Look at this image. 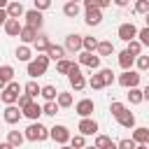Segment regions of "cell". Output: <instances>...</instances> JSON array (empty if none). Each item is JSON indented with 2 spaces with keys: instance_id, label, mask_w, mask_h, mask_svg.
I'll return each mask as SVG.
<instances>
[{
  "instance_id": "603a6c76",
  "label": "cell",
  "mask_w": 149,
  "mask_h": 149,
  "mask_svg": "<svg viewBox=\"0 0 149 149\" xmlns=\"http://www.w3.org/2000/svg\"><path fill=\"white\" fill-rule=\"evenodd\" d=\"M133 63H135V56H130L128 51H121V54H119V65H121L126 72L133 68Z\"/></svg>"
},
{
  "instance_id": "5bb4252c",
  "label": "cell",
  "mask_w": 149,
  "mask_h": 149,
  "mask_svg": "<svg viewBox=\"0 0 149 149\" xmlns=\"http://www.w3.org/2000/svg\"><path fill=\"white\" fill-rule=\"evenodd\" d=\"M79 133L81 135H95L98 133V121L95 119H81L79 121Z\"/></svg>"
},
{
  "instance_id": "8fae6325",
  "label": "cell",
  "mask_w": 149,
  "mask_h": 149,
  "mask_svg": "<svg viewBox=\"0 0 149 149\" xmlns=\"http://www.w3.org/2000/svg\"><path fill=\"white\" fill-rule=\"evenodd\" d=\"M12 81H14V68L12 65H2L0 68V91H5Z\"/></svg>"
},
{
  "instance_id": "30bf717a",
  "label": "cell",
  "mask_w": 149,
  "mask_h": 149,
  "mask_svg": "<svg viewBox=\"0 0 149 149\" xmlns=\"http://www.w3.org/2000/svg\"><path fill=\"white\" fill-rule=\"evenodd\" d=\"M23 116V112L16 107V105H9V107H5V114H2V119H5V123H9V126H14L19 119Z\"/></svg>"
},
{
  "instance_id": "7dc6e473",
  "label": "cell",
  "mask_w": 149,
  "mask_h": 149,
  "mask_svg": "<svg viewBox=\"0 0 149 149\" xmlns=\"http://www.w3.org/2000/svg\"><path fill=\"white\" fill-rule=\"evenodd\" d=\"M135 147H137V144H135L133 140H121V142H119V149H135Z\"/></svg>"
},
{
  "instance_id": "d6a6232c",
  "label": "cell",
  "mask_w": 149,
  "mask_h": 149,
  "mask_svg": "<svg viewBox=\"0 0 149 149\" xmlns=\"http://www.w3.org/2000/svg\"><path fill=\"white\" fill-rule=\"evenodd\" d=\"M109 112L114 114V119H119V116L126 112V105H123V102H119V100H114V102L109 105Z\"/></svg>"
},
{
  "instance_id": "484cf974",
  "label": "cell",
  "mask_w": 149,
  "mask_h": 149,
  "mask_svg": "<svg viewBox=\"0 0 149 149\" xmlns=\"http://www.w3.org/2000/svg\"><path fill=\"white\" fill-rule=\"evenodd\" d=\"M47 102H54L56 98H58V93H56V86H51V84H47V86H42V93H40Z\"/></svg>"
},
{
  "instance_id": "f35d334b",
  "label": "cell",
  "mask_w": 149,
  "mask_h": 149,
  "mask_svg": "<svg viewBox=\"0 0 149 149\" xmlns=\"http://www.w3.org/2000/svg\"><path fill=\"white\" fill-rule=\"evenodd\" d=\"M109 144H112V140H109L107 135H98V137H95V144H93V147H95V149H107Z\"/></svg>"
},
{
  "instance_id": "44dd1931",
  "label": "cell",
  "mask_w": 149,
  "mask_h": 149,
  "mask_svg": "<svg viewBox=\"0 0 149 149\" xmlns=\"http://www.w3.org/2000/svg\"><path fill=\"white\" fill-rule=\"evenodd\" d=\"M88 26H98L102 21V12L100 9H86V19H84Z\"/></svg>"
},
{
  "instance_id": "836d02e7",
  "label": "cell",
  "mask_w": 149,
  "mask_h": 149,
  "mask_svg": "<svg viewBox=\"0 0 149 149\" xmlns=\"http://www.w3.org/2000/svg\"><path fill=\"white\" fill-rule=\"evenodd\" d=\"M98 54H100V56H112V54H114L112 42H100V44H98Z\"/></svg>"
},
{
  "instance_id": "e575fe53",
  "label": "cell",
  "mask_w": 149,
  "mask_h": 149,
  "mask_svg": "<svg viewBox=\"0 0 149 149\" xmlns=\"http://www.w3.org/2000/svg\"><path fill=\"white\" fill-rule=\"evenodd\" d=\"M72 65H74V63H72V61H65V58H63V61H58V63H56V70H58V72H61V74H68V72H70V68H72Z\"/></svg>"
},
{
  "instance_id": "8992f818",
  "label": "cell",
  "mask_w": 149,
  "mask_h": 149,
  "mask_svg": "<svg viewBox=\"0 0 149 149\" xmlns=\"http://www.w3.org/2000/svg\"><path fill=\"white\" fill-rule=\"evenodd\" d=\"M116 33H119V37H121L123 42H133V40L137 37V33H140V30L135 28V23H130V21H128V23H121Z\"/></svg>"
},
{
  "instance_id": "ab89813d",
  "label": "cell",
  "mask_w": 149,
  "mask_h": 149,
  "mask_svg": "<svg viewBox=\"0 0 149 149\" xmlns=\"http://www.w3.org/2000/svg\"><path fill=\"white\" fill-rule=\"evenodd\" d=\"M84 144H86L84 135H74V137L70 140V147H72V149H84Z\"/></svg>"
},
{
  "instance_id": "52a82bcc",
  "label": "cell",
  "mask_w": 149,
  "mask_h": 149,
  "mask_svg": "<svg viewBox=\"0 0 149 149\" xmlns=\"http://www.w3.org/2000/svg\"><path fill=\"white\" fill-rule=\"evenodd\" d=\"M23 19H26V26H28V28H35V30H40V28H42V23H44V21H42V12H37L35 7H33V9H28Z\"/></svg>"
},
{
  "instance_id": "8d00e7d4",
  "label": "cell",
  "mask_w": 149,
  "mask_h": 149,
  "mask_svg": "<svg viewBox=\"0 0 149 149\" xmlns=\"http://www.w3.org/2000/svg\"><path fill=\"white\" fill-rule=\"evenodd\" d=\"M88 86H91V88H95V91H98V88H105V81H102L100 72H98V74H93V77L88 79Z\"/></svg>"
},
{
  "instance_id": "cb8c5ba5",
  "label": "cell",
  "mask_w": 149,
  "mask_h": 149,
  "mask_svg": "<svg viewBox=\"0 0 149 149\" xmlns=\"http://www.w3.org/2000/svg\"><path fill=\"white\" fill-rule=\"evenodd\" d=\"M63 54H65V47H58V44H51V47H49V51H47V56H49V58H54L56 63H58V61H63Z\"/></svg>"
},
{
  "instance_id": "f907efd6",
  "label": "cell",
  "mask_w": 149,
  "mask_h": 149,
  "mask_svg": "<svg viewBox=\"0 0 149 149\" xmlns=\"http://www.w3.org/2000/svg\"><path fill=\"white\" fill-rule=\"evenodd\" d=\"M105 7H109V0H98V9H105Z\"/></svg>"
},
{
  "instance_id": "6f0895ef",
  "label": "cell",
  "mask_w": 149,
  "mask_h": 149,
  "mask_svg": "<svg viewBox=\"0 0 149 149\" xmlns=\"http://www.w3.org/2000/svg\"><path fill=\"white\" fill-rule=\"evenodd\" d=\"M144 19H147V28H149V14H147V16H144Z\"/></svg>"
},
{
  "instance_id": "ffe728a7",
  "label": "cell",
  "mask_w": 149,
  "mask_h": 149,
  "mask_svg": "<svg viewBox=\"0 0 149 149\" xmlns=\"http://www.w3.org/2000/svg\"><path fill=\"white\" fill-rule=\"evenodd\" d=\"M133 142L135 144H149V128H135L133 130Z\"/></svg>"
},
{
  "instance_id": "91938a15",
  "label": "cell",
  "mask_w": 149,
  "mask_h": 149,
  "mask_svg": "<svg viewBox=\"0 0 149 149\" xmlns=\"http://www.w3.org/2000/svg\"><path fill=\"white\" fill-rule=\"evenodd\" d=\"M88 149H95V147H88Z\"/></svg>"
},
{
  "instance_id": "277c9868",
  "label": "cell",
  "mask_w": 149,
  "mask_h": 149,
  "mask_svg": "<svg viewBox=\"0 0 149 149\" xmlns=\"http://www.w3.org/2000/svg\"><path fill=\"white\" fill-rule=\"evenodd\" d=\"M49 137H51L54 142H58L61 147L72 140V135H70V130H68L65 126H54V128H49Z\"/></svg>"
},
{
  "instance_id": "ba28073f",
  "label": "cell",
  "mask_w": 149,
  "mask_h": 149,
  "mask_svg": "<svg viewBox=\"0 0 149 149\" xmlns=\"http://www.w3.org/2000/svg\"><path fill=\"white\" fill-rule=\"evenodd\" d=\"M119 84H121L123 88H137V84H140V74H137L135 70H128V72H123V74L119 77Z\"/></svg>"
},
{
  "instance_id": "1f68e13d",
  "label": "cell",
  "mask_w": 149,
  "mask_h": 149,
  "mask_svg": "<svg viewBox=\"0 0 149 149\" xmlns=\"http://www.w3.org/2000/svg\"><path fill=\"white\" fill-rule=\"evenodd\" d=\"M130 56H137L140 58V54H142V44H140V40H133V42H128V49H126Z\"/></svg>"
},
{
  "instance_id": "d590c367",
  "label": "cell",
  "mask_w": 149,
  "mask_h": 149,
  "mask_svg": "<svg viewBox=\"0 0 149 149\" xmlns=\"http://www.w3.org/2000/svg\"><path fill=\"white\" fill-rule=\"evenodd\" d=\"M100 77H102V81H105V86H109V84H114V72H112L109 68H102V70H100Z\"/></svg>"
},
{
  "instance_id": "60d3db41",
  "label": "cell",
  "mask_w": 149,
  "mask_h": 149,
  "mask_svg": "<svg viewBox=\"0 0 149 149\" xmlns=\"http://www.w3.org/2000/svg\"><path fill=\"white\" fill-rule=\"evenodd\" d=\"M135 12L137 14H149V0H140V2H135Z\"/></svg>"
},
{
  "instance_id": "6da1fadb",
  "label": "cell",
  "mask_w": 149,
  "mask_h": 149,
  "mask_svg": "<svg viewBox=\"0 0 149 149\" xmlns=\"http://www.w3.org/2000/svg\"><path fill=\"white\" fill-rule=\"evenodd\" d=\"M23 135H26V140H30V142H44V140L49 137V128H44V126L37 121V123H30Z\"/></svg>"
},
{
  "instance_id": "d4e9b609",
  "label": "cell",
  "mask_w": 149,
  "mask_h": 149,
  "mask_svg": "<svg viewBox=\"0 0 149 149\" xmlns=\"http://www.w3.org/2000/svg\"><path fill=\"white\" fill-rule=\"evenodd\" d=\"M23 91H26V95H30V98H37V95L42 93V86H37V81H35V79H30V81L23 86Z\"/></svg>"
},
{
  "instance_id": "9c48e42d",
  "label": "cell",
  "mask_w": 149,
  "mask_h": 149,
  "mask_svg": "<svg viewBox=\"0 0 149 149\" xmlns=\"http://www.w3.org/2000/svg\"><path fill=\"white\" fill-rule=\"evenodd\" d=\"M93 109H95V105H93V100H88V98L79 100V102H77V107H74V112H77L81 119H88V116L93 114Z\"/></svg>"
},
{
  "instance_id": "9f6ffc18",
  "label": "cell",
  "mask_w": 149,
  "mask_h": 149,
  "mask_svg": "<svg viewBox=\"0 0 149 149\" xmlns=\"http://www.w3.org/2000/svg\"><path fill=\"white\" fill-rule=\"evenodd\" d=\"M61 149H72V147H70V144H63V147H61Z\"/></svg>"
},
{
  "instance_id": "7bdbcfd3",
  "label": "cell",
  "mask_w": 149,
  "mask_h": 149,
  "mask_svg": "<svg viewBox=\"0 0 149 149\" xmlns=\"http://www.w3.org/2000/svg\"><path fill=\"white\" fill-rule=\"evenodd\" d=\"M137 37H140V44H142V47H149V28H142V30L137 33Z\"/></svg>"
},
{
  "instance_id": "f546056e",
  "label": "cell",
  "mask_w": 149,
  "mask_h": 149,
  "mask_svg": "<svg viewBox=\"0 0 149 149\" xmlns=\"http://www.w3.org/2000/svg\"><path fill=\"white\" fill-rule=\"evenodd\" d=\"M128 100H130L133 105H140V102L144 100V93H142L140 88H130V91H128Z\"/></svg>"
},
{
  "instance_id": "4fadbf2b",
  "label": "cell",
  "mask_w": 149,
  "mask_h": 149,
  "mask_svg": "<svg viewBox=\"0 0 149 149\" xmlns=\"http://www.w3.org/2000/svg\"><path fill=\"white\" fill-rule=\"evenodd\" d=\"M79 63L81 65H88V68H100V56L95 54H88V51H79Z\"/></svg>"
},
{
  "instance_id": "d6986e66",
  "label": "cell",
  "mask_w": 149,
  "mask_h": 149,
  "mask_svg": "<svg viewBox=\"0 0 149 149\" xmlns=\"http://www.w3.org/2000/svg\"><path fill=\"white\" fill-rule=\"evenodd\" d=\"M35 40H37V30H35V28L23 26V30H21V42L28 47V44H35Z\"/></svg>"
},
{
  "instance_id": "680465c9",
  "label": "cell",
  "mask_w": 149,
  "mask_h": 149,
  "mask_svg": "<svg viewBox=\"0 0 149 149\" xmlns=\"http://www.w3.org/2000/svg\"><path fill=\"white\" fill-rule=\"evenodd\" d=\"M0 149H2V142H0Z\"/></svg>"
},
{
  "instance_id": "ee69618b",
  "label": "cell",
  "mask_w": 149,
  "mask_h": 149,
  "mask_svg": "<svg viewBox=\"0 0 149 149\" xmlns=\"http://www.w3.org/2000/svg\"><path fill=\"white\" fill-rule=\"evenodd\" d=\"M30 102H33V98H30V95H26V93H21V95H19V109H26Z\"/></svg>"
},
{
  "instance_id": "74e56055",
  "label": "cell",
  "mask_w": 149,
  "mask_h": 149,
  "mask_svg": "<svg viewBox=\"0 0 149 149\" xmlns=\"http://www.w3.org/2000/svg\"><path fill=\"white\" fill-rule=\"evenodd\" d=\"M56 102H58V107H70V105H72V95H70V93H58Z\"/></svg>"
},
{
  "instance_id": "11a10c76",
  "label": "cell",
  "mask_w": 149,
  "mask_h": 149,
  "mask_svg": "<svg viewBox=\"0 0 149 149\" xmlns=\"http://www.w3.org/2000/svg\"><path fill=\"white\" fill-rule=\"evenodd\" d=\"M107 149H119V144H116V142H112V144H109Z\"/></svg>"
},
{
  "instance_id": "f6af8a7d",
  "label": "cell",
  "mask_w": 149,
  "mask_h": 149,
  "mask_svg": "<svg viewBox=\"0 0 149 149\" xmlns=\"http://www.w3.org/2000/svg\"><path fill=\"white\" fill-rule=\"evenodd\" d=\"M135 65H137L140 70H149V56H140V58H135Z\"/></svg>"
},
{
  "instance_id": "7a4b0ae2",
  "label": "cell",
  "mask_w": 149,
  "mask_h": 149,
  "mask_svg": "<svg viewBox=\"0 0 149 149\" xmlns=\"http://www.w3.org/2000/svg\"><path fill=\"white\" fill-rule=\"evenodd\" d=\"M47 68H49V56H37V58H33L30 63H28V74L35 79V77H42L44 72H47Z\"/></svg>"
},
{
  "instance_id": "816d5d0a",
  "label": "cell",
  "mask_w": 149,
  "mask_h": 149,
  "mask_svg": "<svg viewBox=\"0 0 149 149\" xmlns=\"http://www.w3.org/2000/svg\"><path fill=\"white\" fill-rule=\"evenodd\" d=\"M142 93H144V100H149V84H147V88H144Z\"/></svg>"
},
{
  "instance_id": "9a60e30c",
  "label": "cell",
  "mask_w": 149,
  "mask_h": 149,
  "mask_svg": "<svg viewBox=\"0 0 149 149\" xmlns=\"http://www.w3.org/2000/svg\"><path fill=\"white\" fill-rule=\"evenodd\" d=\"M21 30H23V23H19L16 19H9V21L5 23V33H7L9 37H21Z\"/></svg>"
},
{
  "instance_id": "f1b7e54d",
  "label": "cell",
  "mask_w": 149,
  "mask_h": 149,
  "mask_svg": "<svg viewBox=\"0 0 149 149\" xmlns=\"http://www.w3.org/2000/svg\"><path fill=\"white\" fill-rule=\"evenodd\" d=\"M30 56H33V54H30V47H26V44L16 47V58H19V61H28V63H30Z\"/></svg>"
},
{
  "instance_id": "7c38bea8",
  "label": "cell",
  "mask_w": 149,
  "mask_h": 149,
  "mask_svg": "<svg viewBox=\"0 0 149 149\" xmlns=\"http://www.w3.org/2000/svg\"><path fill=\"white\" fill-rule=\"evenodd\" d=\"M65 49H68V51H81V49H84V37H81V35H74V33L68 35V37H65Z\"/></svg>"
},
{
  "instance_id": "83f0119b",
  "label": "cell",
  "mask_w": 149,
  "mask_h": 149,
  "mask_svg": "<svg viewBox=\"0 0 149 149\" xmlns=\"http://www.w3.org/2000/svg\"><path fill=\"white\" fill-rule=\"evenodd\" d=\"M49 47H51V40H49L47 35H37V40H35V49H37V51H49Z\"/></svg>"
},
{
  "instance_id": "db71d44e",
  "label": "cell",
  "mask_w": 149,
  "mask_h": 149,
  "mask_svg": "<svg viewBox=\"0 0 149 149\" xmlns=\"http://www.w3.org/2000/svg\"><path fill=\"white\" fill-rule=\"evenodd\" d=\"M135 149H149V144H137Z\"/></svg>"
},
{
  "instance_id": "c3c4849f",
  "label": "cell",
  "mask_w": 149,
  "mask_h": 149,
  "mask_svg": "<svg viewBox=\"0 0 149 149\" xmlns=\"http://www.w3.org/2000/svg\"><path fill=\"white\" fill-rule=\"evenodd\" d=\"M9 21V16H7V9H0V26L5 28V23Z\"/></svg>"
},
{
  "instance_id": "681fc988",
  "label": "cell",
  "mask_w": 149,
  "mask_h": 149,
  "mask_svg": "<svg viewBox=\"0 0 149 149\" xmlns=\"http://www.w3.org/2000/svg\"><path fill=\"white\" fill-rule=\"evenodd\" d=\"M84 7H86V9H98V0H86Z\"/></svg>"
},
{
  "instance_id": "4dcf8cb0",
  "label": "cell",
  "mask_w": 149,
  "mask_h": 149,
  "mask_svg": "<svg viewBox=\"0 0 149 149\" xmlns=\"http://www.w3.org/2000/svg\"><path fill=\"white\" fill-rule=\"evenodd\" d=\"M98 40L95 37H84V51H88V54H93V51H98Z\"/></svg>"
},
{
  "instance_id": "5b68a950",
  "label": "cell",
  "mask_w": 149,
  "mask_h": 149,
  "mask_svg": "<svg viewBox=\"0 0 149 149\" xmlns=\"http://www.w3.org/2000/svg\"><path fill=\"white\" fill-rule=\"evenodd\" d=\"M68 77H70V84H72V88H74V91H81V88L86 86V79H84V74H81V70H79V65H77V63L70 68Z\"/></svg>"
},
{
  "instance_id": "3957f363",
  "label": "cell",
  "mask_w": 149,
  "mask_h": 149,
  "mask_svg": "<svg viewBox=\"0 0 149 149\" xmlns=\"http://www.w3.org/2000/svg\"><path fill=\"white\" fill-rule=\"evenodd\" d=\"M19 95H21V84H19V81H12V84L2 91V95H0V98H2V102L9 107V105L19 102Z\"/></svg>"
},
{
  "instance_id": "b9f144b4",
  "label": "cell",
  "mask_w": 149,
  "mask_h": 149,
  "mask_svg": "<svg viewBox=\"0 0 149 149\" xmlns=\"http://www.w3.org/2000/svg\"><path fill=\"white\" fill-rule=\"evenodd\" d=\"M42 112H44V114H49V116H54V114L58 112V102H56V100H54V102H47V105L42 107Z\"/></svg>"
},
{
  "instance_id": "7402d4cb",
  "label": "cell",
  "mask_w": 149,
  "mask_h": 149,
  "mask_svg": "<svg viewBox=\"0 0 149 149\" xmlns=\"http://www.w3.org/2000/svg\"><path fill=\"white\" fill-rule=\"evenodd\" d=\"M116 121H119V126H121V128H133V126H135V114L126 109V112H123Z\"/></svg>"
},
{
  "instance_id": "f5cc1de1",
  "label": "cell",
  "mask_w": 149,
  "mask_h": 149,
  "mask_svg": "<svg viewBox=\"0 0 149 149\" xmlns=\"http://www.w3.org/2000/svg\"><path fill=\"white\" fill-rule=\"evenodd\" d=\"M7 5H9V2H5V0H0V9H7Z\"/></svg>"
},
{
  "instance_id": "bcb514c9",
  "label": "cell",
  "mask_w": 149,
  "mask_h": 149,
  "mask_svg": "<svg viewBox=\"0 0 149 149\" xmlns=\"http://www.w3.org/2000/svg\"><path fill=\"white\" fill-rule=\"evenodd\" d=\"M49 7H51L49 0H35V9H37V12H44V9H49Z\"/></svg>"
},
{
  "instance_id": "2e32d148",
  "label": "cell",
  "mask_w": 149,
  "mask_h": 149,
  "mask_svg": "<svg viewBox=\"0 0 149 149\" xmlns=\"http://www.w3.org/2000/svg\"><path fill=\"white\" fill-rule=\"evenodd\" d=\"M7 16H9V19H16V21H19V16H26L23 5H21V2H9V5H7Z\"/></svg>"
},
{
  "instance_id": "ac0fdd59",
  "label": "cell",
  "mask_w": 149,
  "mask_h": 149,
  "mask_svg": "<svg viewBox=\"0 0 149 149\" xmlns=\"http://www.w3.org/2000/svg\"><path fill=\"white\" fill-rule=\"evenodd\" d=\"M23 140H26V135L19 133V130H9V133H7V144L14 147V149H19V147L23 144Z\"/></svg>"
},
{
  "instance_id": "4316f807",
  "label": "cell",
  "mask_w": 149,
  "mask_h": 149,
  "mask_svg": "<svg viewBox=\"0 0 149 149\" xmlns=\"http://www.w3.org/2000/svg\"><path fill=\"white\" fill-rule=\"evenodd\" d=\"M63 14H65L68 19H74V16L79 14V5H77V2H65V5H63Z\"/></svg>"
},
{
  "instance_id": "e0dca14e",
  "label": "cell",
  "mask_w": 149,
  "mask_h": 149,
  "mask_svg": "<svg viewBox=\"0 0 149 149\" xmlns=\"http://www.w3.org/2000/svg\"><path fill=\"white\" fill-rule=\"evenodd\" d=\"M21 112H23V116H28V119H33V121H37V119H40V114H44V112H42V107H40L35 100H33L26 109H21Z\"/></svg>"
}]
</instances>
